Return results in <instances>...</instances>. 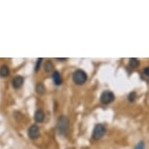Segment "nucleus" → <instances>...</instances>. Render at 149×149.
I'll list each match as a JSON object with an SVG mask.
<instances>
[{"label": "nucleus", "mask_w": 149, "mask_h": 149, "mask_svg": "<svg viewBox=\"0 0 149 149\" xmlns=\"http://www.w3.org/2000/svg\"><path fill=\"white\" fill-rule=\"evenodd\" d=\"M68 119L65 116H61L57 122V130L60 134H65L68 131Z\"/></svg>", "instance_id": "1"}, {"label": "nucleus", "mask_w": 149, "mask_h": 149, "mask_svg": "<svg viewBox=\"0 0 149 149\" xmlns=\"http://www.w3.org/2000/svg\"><path fill=\"white\" fill-rule=\"evenodd\" d=\"M73 82L77 85H83L87 81V73L81 69H77L72 74Z\"/></svg>", "instance_id": "2"}, {"label": "nucleus", "mask_w": 149, "mask_h": 149, "mask_svg": "<svg viewBox=\"0 0 149 149\" xmlns=\"http://www.w3.org/2000/svg\"><path fill=\"white\" fill-rule=\"evenodd\" d=\"M105 133H106L105 126L102 125V124H98V125L95 127L94 132H93V139L95 140L100 139L105 134Z\"/></svg>", "instance_id": "3"}, {"label": "nucleus", "mask_w": 149, "mask_h": 149, "mask_svg": "<svg viewBox=\"0 0 149 149\" xmlns=\"http://www.w3.org/2000/svg\"><path fill=\"white\" fill-rule=\"evenodd\" d=\"M115 100V95L112 92L110 91H104L100 95V102L103 104H109L112 102H114Z\"/></svg>", "instance_id": "4"}, {"label": "nucleus", "mask_w": 149, "mask_h": 149, "mask_svg": "<svg viewBox=\"0 0 149 149\" xmlns=\"http://www.w3.org/2000/svg\"><path fill=\"white\" fill-rule=\"evenodd\" d=\"M29 136L30 139H36L40 134V132H39V128L38 126L36 125H32L30 126V128L29 129Z\"/></svg>", "instance_id": "5"}, {"label": "nucleus", "mask_w": 149, "mask_h": 149, "mask_svg": "<svg viewBox=\"0 0 149 149\" xmlns=\"http://www.w3.org/2000/svg\"><path fill=\"white\" fill-rule=\"evenodd\" d=\"M24 82V77L19 76V75H17V76L14 77V79L12 80V86L15 89H19L22 86Z\"/></svg>", "instance_id": "6"}, {"label": "nucleus", "mask_w": 149, "mask_h": 149, "mask_svg": "<svg viewBox=\"0 0 149 149\" xmlns=\"http://www.w3.org/2000/svg\"><path fill=\"white\" fill-rule=\"evenodd\" d=\"M45 119V113L41 109H37L34 113V120L36 123H42Z\"/></svg>", "instance_id": "7"}, {"label": "nucleus", "mask_w": 149, "mask_h": 149, "mask_svg": "<svg viewBox=\"0 0 149 149\" xmlns=\"http://www.w3.org/2000/svg\"><path fill=\"white\" fill-rule=\"evenodd\" d=\"M52 79H53L54 83L57 86H60V85H61V83H63V78H61V73L58 72V71H54V72H53Z\"/></svg>", "instance_id": "8"}, {"label": "nucleus", "mask_w": 149, "mask_h": 149, "mask_svg": "<svg viewBox=\"0 0 149 149\" xmlns=\"http://www.w3.org/2000/svg\"><path fill=\"white\" fill-rule=\"evenodd\" d=\"M10 73V69L7 65H2L0 67V76L1 77H7Z\"/></svg>", "instance_id": "9"}, {"label": "nucleus", "mask_w": 149, "mask_h": 149, "mask_svg": "<svg viewBox=\"0 0 149 149\" xmlns=\"http://www.w3.org/2000/svg\"><path fill=\"white\" fill-rule=\"evenodd\" d=\"M44 68H45V71L51 72L52 70L54 69V64L52 63L51 61H47L46 63H44Z\"/></svg>", "instance_id": "10"}, {"label": "nucleus", "mask_w": 149, "mask_h": 149, "mask_svg": "<svg viewBox=\"0 0 149 149\" xmlns=\"http://www.w3.org/2000/svg\"><path fill=\"white\" fill-rule=\"evenodd\" d=\"M35 90H36V92H37L38 94H40V95L44 94V93H45V87H44V85L42 83H38L37 85H36V87H35Z\"/></svg>", "instance_id": "11"}, {"label": "nucleus", "mask_w": 149, "mask_h": 149, "mask_svg": "<svg viewBox=\"0 0 149 149\" xmlns=\"http://www.w3.org/2000/svg\"><path fill=\"white\" fill-rule=\"evenodd\" d=\"M139 65V61L137 58H130V66L132 68H136Z\"/></svg>", "instance_id": "12"}, {"label": "nucleus", "mask_w": 149, "mask_h": 149, "mask_svg": "<svg viewBox=\"0 0 149 149\" xmlns=\"http://www.w3.org/2000/svg\"><path fill=\"white\" fill-rule=\"evenodd\" d=\"M136 98V92H132L130 95H128V100H129V102H134V100Z\"/></svg>", "instance_id": "13"}, {"label": "nucleus", "mask_w": 149, "mask_h": 149, "mask_svg": "<svg viewBox=\"0 0 149 149\" xmlns=\"http://www.w3.org/2000/svg\"><path fill=\"white\" fill-rule=\"evenodd\" d=\"M144 148H145V143L143 141H139L136 145V147H134V149H144Z\"/></svg>", "instance_id": "14"}, {"label": "nucleus", "mask_w": 149, "mask_h": 149, "mask_svg": "<svg viewBox=\"0 0 149 149\" xmlns=\"http://www.w3.org/2000/svg\"><path fill=\"white\" fill-rule=\"evenodd\" d=\"M42 58H39L38 60H37V63H36V64H35V72H37L38 70H39V67H40V65H41V63H42Z\"/></svg>", "instance_id": "15"}, {"label": "nucleus", "mask_w": 149, "mask_h": 149, "mask_svg": "<svg viewBox=\"0 0 149 149\" xmlns=\"http://www.w3.org/2000/svg\"><path fill=\"white\" fill-rule=\"evenodd\" d=\"M142 73H143V76H145V77H148V78H149V66L145 67V68L143 69Z\"/></svg>", "instance_id": "16"}, {"label": "nucleus", "mask_w": 149, "mask_h": 149, "mask_svg": "<svg viewBox=\"0 0 149 149\" xmlns=\"http://www.w3.org/2000/svg\"><path fill=\"white\" fill-rule=\"evenodd\" d=\"M57 60H58V61H66V58H57Z\"/></svg>", "instance_id": "17"}]
</instances>
